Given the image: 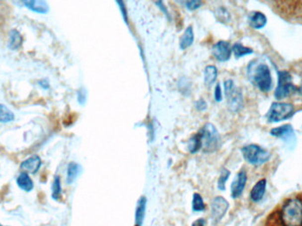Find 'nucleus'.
<instances>
[{
    "instance_id": "obj_1",
    "label": "nucleus",
    "mask_w": 302,
    "mask_h": 226,
    "mask_svg": "<svg viewBox=\"0 0 302 226\" xmlns=\"http://www.w3.org/2000/svg\"><path fill=\"white\" fill-rule=\"evenodd\" d=\"M248 76L254 86L267 93L272 87V77L270 68L265 63H253L248 67Z\"/></svg>"
},
{
    "instance_id": "obj_2",
    "label": "nucleus",
    "mask_w": 302,
    "mask_h": 226,
    "mask_svg": "<svg viewBox=\"0 0 302 226\" xmlns=\"http://www.w3.org/2000/svg\"><path fill=\"white\" fill-rule=\"evenodd\" d=\"M284 226H302V201L299 198L289 199L281 211Z\"/></svg>"
},
{
    "instance_id": "obj_3",
    "label": "nucleus",
    "mask_w": 302,
    "mask_h": 226,
    "mask_svg": "<svg viewBox=\"0 0 302 226\" xmlns=\"http://www.w3.org/2000/svg\"><path fill=\"white\" fill-rule=\"evenodd\" d=\"M199 134L202 137L204 152L211 153L218 150L220 143V135L214 125L211 123L205 124Z\"/></svg>"
},
{
    "instance_id": "obj_4",
    "label": "nucleus",
    "mask_w": 302,
    "mask_h": 226,
    "mask_svg": "<svg viewBox=\"0 0 302 226\" xmlns=\"http://www.w3.org/2000/svg\"><path fill=\"white\" fill-rule=\"evenodd\" d=\"M294 114L293 104L287 103H273L267 114V119L270 123H278L282 120L290 119Z\"/></svg>"
},
{
    "instance_id": "obj_5",
    "label": "nucleus",
    "mask_w": 302,
    "mask_h": 226,
    "mask_svg": "<svg viewBox=\"0 0 302 226\" xmlns=\"http://www.w3.org/2000/svg\"><path fill=\"white\" fill-rule=\"evenodd\" d=\"M243 156L247 163L253 165H261L269 161L270 155L268 151L255 144H250L241 150Z\"/></svg>"
},
{
    "instance_id": "obj_6",
    "label": "nucleus",
    "mask_w": 302,
    "mask_h": 226,
    "mask_svg": "<svg viewBox=\"0 0 302 226\" xmlns=\"http://www.w3.org/2000/svg\"><path fill=\"white\" fill-rule=\"evenodd\" d=\"M225 91L229 110L232 112L240 111L243 107L242 93L238 87H235L233 80L227 79L225 81Z\"/></svg>"
},
{
    "instance_id": "obj_7",
    "label": "nucleus",
    "mask_w": 302,
    "mask_h": 226,
    "mask_svg": "<svg viewBox=\"0 0 302 226\" xmlns=\"http://www.w3.org/2000/svg\"><path fill=\"white\" fill-rule=\"evenodd\" d=\"M298 88L294 86L292 80V75L287 71L278 72V87L275 90V96L277 99H282L288 95H292Z\"/></svg>"
},
{
    "instance_id": "obj_8",
    "label": "nucleus",
    "mask_w": 302,
    "mask_h": 226,
    "mask_svg": "<svg viewBox=\"0 0 302 226\" xmlns=\"http://www.w3.org/2000/svg\"><path fill=\"white\" fill-rule=\"evenodd\" d=\"M229 203L222 196H218L211 202V219L214 223H219L226 214Z\"/></svg>"
},
{
    "instance_id": "obj_9",
    "label": "nucleus",
    "mask_w": 302,
    "mask_h": 226,
    "mask_svg": "<svg viewBox=\"0 0 302 226\" xmlns=\"http://www.w3.org/2000/svg\"><path fill=\"white\" fill-rule=\"evenodd\" d=\"M270 135L283 140L289 146L294 145L296 142V135L294 133V127L291 125H284L282 127L273 128L270 131Z\"/></svg>"
},
{
    "instance_id": "obj_10",
    "label": "nucleus",
    "mask_w": 302,
    "mask_h": 226,
    "mask_svg": "<svg viewBox=\"0 0 302 226\" xmlns=\"http://www.w3.org/2000/svg\"><path fill=\"white\" fill-rule=\"evenodd\" d=\"M231 52L230 44L226 41H219L212 47V54L220 62L230 60Z\"/></svg>"
},
{
    "instance_id": "obj_11",
    "label": "nucleus",
    "mask_w": 302,
    "mask_h": 226,
    "mask_svg": "<svg viewBox=\"0 0 302 226\" xmlns=\"http://www.w3.org/2000/svg\"><path fill=\"white\" fill-rule=\"evenodd\" d=\"M246 181H247V175L246 171L244 170L239 171L230 186V193L232 198H238L242 195L243 191L246 187Z\"/></svg>"
},
{
    "instance_id": "obj_12",
    "label": "nucleus",
    "mask_w": 302,
    "mask_h": 226,
    "mask_svg": "<svg viewBox=\"0 0 302 226\" xmlns=\"http://www.w3.org/2000/svg\"><path fill=\"white\" fill-rule=\"evenodd\" d=\"M41 165H42V160L40 158V156L36 155H32L29 158L20 163V169L23 170L24 172L35 174L38 171Z\"/></svg>"
},
{
    "instance_id": "obj_13",
    "label": "nucleus",
    "mask_w": 302,
    "mask_h": 226,
    "mask_svg": "<svg viewBox=\"0 0 302 226\" xmlns=\"http://www.w3.org/2000/svg\"><path fill=\"white\" fill-rule=\"evenodd\" d=\"M23 4L29 10L37 13L45 14L50 10L49 4L44 0H25L23 1Z\"/></svg>"
},
{
    "instance_id": "obj_14",
    "label": "nucleus",
    "mask_w": 302,
    "mask_h": 226,
    "mask_svg": "<svg viewBox=\"0 0 302 226\" xmlns=\"http://www.w3.org/2000/svg\"><path fill=\"white\" fill-rule=\"evenodd\" d=\"M266 179H261L254 185L250 193V198L254 203H259L262 201L266 193Z\"/></svg>"
},
{
    "instance_id": "obj_15",
    "label": "nucleus",
    "mask_w": 302,
    "mask_h": 226,
    "mask_svg": "<svg viewBox=\"0 0 302 226\" xmlns=\"http://www.w3.org/2000/svg\"><path fill=\"white\" fill-rule=\"evenodd\" d=\"M147 206V199L145 196H142L137 202V206L135 210V226H141L145 218Z\"/></svg>"
},
{
    "instance_id": "obj_16",
    "label": "nucleus",
    "mask_w": 302,
    "mask_h": 226,
    "mask_svg": "<svg viewBox=\"0 0 302 226\" xmlns=\"http://www.w3.org/2000/svg\"><path fill=\"white\" fill-rule=\"evenodd\" d=\"M249 24L252 28L255 29L264 28L267 24L266 16L261 12H253L249 17Z\"/></svg>"
},
{
    "instance_id": "obj_17",
    "label": "nucleus",
    "mask_w": 302,
    "mask_h": 226,
    "mask_svg": "<svg viewBox=\"0 0 302 226\" xmlns=\"http://www.w3.org/2000/svg\"><path fill=\"white\" fill-rule=\"evenodd\" d=\"M17 185L25 192H30L34 188V183L27 172H21L17 178Z\"/></svg>"
},
{
    "instance_id": "obj_18",
    "label": "nucleus",
    "mask_w": 302,
    "mask_h": 226,
    "mask_svg": "<svg viewBox=\"0 0 302 226\" xmlns=\"http://www.w3.org/2000/svg\"><path fill=\"white\" fill-rule=\"evenodd\" d=\"M23 42V38L20 35V32L16 29H12L9 33V43L8 47L11 50H17L21 46Z\"/></svg>"
},
{
    "instance_id": "obj_19",
    "label": "nucleus",
    "mask_w": 302,
    "mask_h": 226,
    "mask_svg": "<svg viewBox=\"0 0 302 226\" xmlns=\"http://www.w3.org/2000/svg\"><path fill=\"white\" fill-rule=\"evenodd\" d=\"M194 31H193V28L189 26L188 28L185 30L184 34H183L182 37L180 39V43H179V47L181 50H186L187 48L189 47L193 44L194 42Z\"/></svg>"
},
{
    "instance_id": "obj_20",
    "label": "nucleus",
    "mask_w": 302,
    "mask_h": 226,
    "mask_svg": "<svg viewBox=\"0 0 302 226\" xmlns=\"http://www.w3.org/2000/svg\"><path fill=\"white\" fill-rule=\"evenodd\" d=\"M218 77V68L215 66H208L204 70V82L206 86L211 87L214 84Z\"/></svg>"
},
{
    "instance_id": "obj_21",
    "label": "nucleus",
    "mask_w": 302,
    "mask_h": 226,
    "mask_svg": "<svg viewBox=\"0 0 302 226\" xmlns=\"http://www.w3.org/2000/svg\"><path fill=\"white\" fill-rule=\"evenodd\" d=\"M187 148H188V151H190V153H192V154H195L196 152H198L203 148L202 137H201V135L199 133L194 135V136H192L190 139L188 140Z\"/></svg>"
},
{
    "instance_id": "obj_22",
    "label": "nucleus",
    "mask_w": 302,
    "mask_h": 226,
    "mask_svg": "<svg viewBox=\"0 0 302 226\" xmlns=\"http://www.w3.org/2000/svg\"><path fill=\"white\" fill-rule=\"evenodd\" d=\"M80 171H81V167L78 163L74 162L69 163L68 167V177H67L68 184H72L74 182L79 176Z\"/></svg>"
},
{
    "instance_id": "obj_23",
    "label": "nucleus",
    "mask_w": 302,
    "mask_h": 226,
    "mask_svg": "<svg viewBox=\"0 0 302 226\" xmlns=\"http://www.w3.org/2000/svg\"><path fill=\"white\" fill-rule=\"evenodd\" d=\"M15 116L9 108L0 103V123H8L14 120Z\"/></svg>"
},
{
    "instance_id": "obj_24",
    "label": "nucleus",
    "mask_w": 302,
    "mask_h": 226,
    "mask_svg": "<svg viewBox=\"0 0 302 226\" xmlns=\"http://www.w3.org/2000/svg\"><path fill=\"white\" fill-rule=\"evenodd\" d=\"M231 51H232L233 54L237 59L242 58L244 56L250 55L254 52V51L250 48L245 47V46H243L242 44H238H238H235L232 46Z\"/></svg>"
},
{
    "instance_id": "obj_25",
    "label": "nucleus",
    "mask_w": 302,
    "mask_h": 226,
    "mask_svg": "<svg viewBox=\"0 0 302 226\" xmlns=\"http://www.w3.org/2000/svg\"><path fill=\"white\" fill-rule=\"evenodd\" d=\"M192 209L195 212H201L205 210V203L203 202V197L197 193H195V195H193Z\"/></svg>"
},
{
    "instance_id": "obj_26",
    "label": "nucleus",
    "mask_w": 302,
    "mask_h": 226,
    "mask_svg": "<svg viewBox=\"0 0 302 226\" xmlns=\"http://www.w3.org/2000/svg\"><path fill=\"white\" fill-rule=\"evenodd\" d=\"M61 195H62V187H61L60 176H55L54 181L52 184V198L58 201L61 198Z\"/></svg>"
},
{
    "instance_id": "obj_27",
    "label": "nucleus",
    "mask_w": 302,
    "mask_h": 226,
    "mask_svg": "<svg viewBox=\"0 0 302 226\" xmlns=\"http://www.w3.org/2000/svg\"><path fill=\"white\" fill-rule=\"evenodd\" d=\"M215 15L217 20H219L221 23H227L230 20V12L227 11L225 7H219L216 10Z\"/></svg>"
},
{
    "instance_id": "obj_28",
    "label": "nucleus",
    "mask_w": 302,
    "mask_h": 226,
    "mask_svg": "<svg viewBox=\"0 0 302 226\" xmlns=\"http://www.w3.org/2000/svg\"><path fill=\"white\" fill-rule=\"evenodd\" d=\"M230 175V171H228L226 168L222 169L219 181H218V187H219V190H226V184L227 180L229 179Z\"/></svg>"
},
{
    "instance_id": "obj_29",
    "label": "nucleus",
    "mask_w": 302,
    "mask_h": 226,
    "mask_svg": "<svg viewBox=\"0 0 302 226\" xmlns=\"http://www.w3.org/2000/svg\"><path fill=\"white\" fill-rule=\"evenodd\" d=\"M179 88L182 94L189 95L191 91V84L188 81V79L186 78H182L180 79L179 82Z\"/></svg>"
},
{
    "instance_id": "obj_30",
    "label": "nucleus",
    "mask_w": 302,
    "mask_h": 226,
    "mask_svg": "<svg viewBox=\"0 0 302 226\" xmlns=\"http://www.w3.org/2000/svg\"><path fill=\"white\" fill-rule=\"evenodd\" d=\"M87 101V91L84 87H80L78 91V102L79 104L83 105Z\"/></svg>"
},
{
    "instance_id": "obj_31",
    "label": "nucleus",
    "mask_w": 302,
    "mask_h": 226,
    "mask_svg": "<svg viewBox=\"0 0 302 226\" xmlns=\"http://www.w3.org/2000/svg\"><path fill=\"white\" fill-rule=\"evenodd\" d=\"M202 5V2L199 0H190L186 2V6L189 10H195L198 9Z\"/></svg>"
},
{
    "instance_id": "obj_32",
    "label": "nucleus",
    "mask_w": 302,
    "mask_h": 226,
    "mask_svg": "<svg viewBox=\"0 0 302 226\" xmlns=\"http://www.w3.org/2000/svg\"><path fill=\"white\" fill-rule=\"evenodd\" d=\"M214 97L215 100H216L217 102L222 101V89H221V87H220V84H218V85L216 86V88H215Z\"/></svg>"
},
{
    "instance_id": "obj_33",
    "label": "nucleus",
    "mask_w": 302,
    "mask_h": 226,
    "mask_svg": "<svg viewBox=\"0 0 302 226\" xmlns=\"http://www.w3.org/2000/svg\"><path fill=\"white\" fill-rule=\"evenodd\" d=\"M117 3L119 4L120 11L122 12V16H123L125 22L127 24L128 23V21H127V10H126V7H125V4H124L123 1H117Z\"/></svg>"
},
{
    "instance_id": "obj_34",
    "label": "nucleus",
    "mask_w": 302,
    "mask_h": 226,
    "mask_svg": "<svg viewBox=\"0 0 302 226\" xmlns=\"http://www.w3.org/2000/svg\"><path fill=\"white\" fill-rule=\"evenodd\" d=\"M195 108L198 110V111H204L207 109V103L203 99L198 100L196 103H195Z\"/></svg>"
},
{
    "instance_id": "obj_35",
    "label": "nucleus",
    "mask_w": 302,
    "mask_h": 226,
    "mask_svg": "<svg viewBox=\"0 0 302 226\" xmlns=\"http://www.w3.org/2000/svg\"><path fill=\"white\" fill-rule=\"evenodd\" d=\"M155 4H157V6H158L161 10H163V12L166 14L167 17H168V18H170V16H169V12H167L166 8L164 7V5H163V2H162V1L155 2Z\"/></svg>"
},
{
    "instance_id": "obj_36",
    "label": "nucleus",
    "mask_w": 302,
    "mask_h": 226,
    "mask_svg": "<svg viewBox=\"0 0 302 226\" xmlns=\"http://www.w3.org/2000/svg\"><path fill=\"white\" fill-rule=\"evenodd\" d=\"M192 226H205V221L203 219H197L192 224Z\"/></svg>"
},
{
    "instance_id": "obj_37",
    "label": "nucleus",
    "mask_w": 302,
    "mask_h": 226,
    "mask_svg": "<svg viewBox=\"0 0 302 226\" xmlns=\"http://www.w3.org/2000/svg\"><path fill=\"white\" fill-rule=\"evenodd\" d=\"M39 85L42 87H44V89H47L50 87V84L48 82L47 79H42L40 80Z\"/></svg>"
},
{
    "instance_id": "obj_38",
    "label": "nucleus",
    "mask_w": 302,
    "mask_h": 226,
    "mask_svg": "<svg viewBox=\"0 0 302 226\" xmlns=\"http://www.w3.org/2000/svg\"><path fill=\"white\" fill-rule=\"evenodd\" d=\"M298 91L299 93H300V94L302 95V85H301V87H299Z\"/></svg>"
},
{
    "instance_id": "obj_39",
    "label": "nucleus",
    "mask_w": 302,
    "mask_h": 226,
    "mask_svg": "<svg viewBox=\"0 0 302 226\" xmlns=\"http://www.w3.org/2000/svg\"><path fill=\"white\" fill-rule=\"evenodd\" d=\"M0 226H2V225H1V224H0Z\"/></svg>"
}]
</instances>
